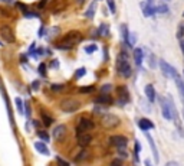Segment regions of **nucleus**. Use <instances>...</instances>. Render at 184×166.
Masks as SVG:
<instances>
[{
  "label": "nucleus",
  "instance_id": "obj_1",
  "mask_svg": "<svg viewBox=\"0 0 184 166\" xmlns=\"http://www.w3.org/2000/svg\"><path fill=\"white\" fill-rule=\"evenodd\" d=\"M117 72H118L122 78L131 77L132 68H131V65H130V61H128V55H127V52H119L118 58H117Z\"/></svg>",
  "mask_w": 184,
  "mask_h": 166
},
{
  "label": "nucleus",
  "instance_id": "obj_2",
  "mask_svg": "<svg viewBox=\"0 0 184 166\" xmlns=\"http://www.w3.org/2000/svg\"><path fill=\"white\" fill-rule=\"evenodd\" d=\"M59 108L63 113H75L81 108V103L76 98H72V97H68V98H62L59 103Z\"/></svg>",
  "mask_w": 184,
  "mask_h": 166
},
{
  "label": "nucleus",
  "instance_id": "obj_3",
  "mask_svg": "<svg viewBox=\"0 0 184 166\" xmlns=\"http://www.w3.org/2000/svg\"><path fill=\"white\" fill-rule=\"evenodd\" d=\"M83 41V35H82L81 32H78V30H70L69 33H66L65 36L62 38V44L65 45H69V46H72V45H76L79 44V42H82Z\"/></svg>",
  "mask_w": 184,
  "mask_h": 166
},
{
  "label": "nucleus",
  "instance_id": "obj_4",
  "mask_svg": "<svg viewBox=\"0 0 184 166\" xmlns=\"http://www.w3.org/2000/svg\"><path fill=\"white\" fill-rule=\"evenodd\" d=\"M119 120L118 116H115V114H111V113H105L102 117H101V124H102V127L105 129H114L117 126H119Z\"/></svg>",
  "mask_w": 184,
  "mask_h": 166
},
{
  "label": "nucleus",
  "instance_id": "obj_5",
  "mask_svg": "<svg viewBox=\"0 0 184 166\" xmlns=\"http://www.w3.org/2000/svg\"><path fill=\"white\" fill-rule=\"evenodd\" d=\"M0 38L3 39L7 44H15V33H13V29L9 26V25H2L0 26Z\"/></svg>",
  "mask_w": 184,
  "mask_h": 166
},
{
  "label": "nucleus",
  "instance_id": "obj_6",
  "mask_svg": "<svg viewBox=\"0 0 184 166\" xmlns=\"http://www.w3.org/2000/svg\"><path fill=\"white\" fill-rule=\"evenodd\" d=\"M94 127H95V123L92 122L91 118L82 117L81 120H79V123H78V126H76V136L81 134V133H87L88 130H91Z\"/></svg>",
  "mask_w": 184,
  "mask_h": 166
},
{
  "label": "nucleus",
  "instance_id": "obj_7",
  "mask_svg": "<svg viewBox=\"0 0 184 166\" xmlns=\"http://www.w3.org/2000/svg\"><path fill=\"white\" fill-rule=\"evenodd\" d=\"M109 144L117 147V149H127L128 139L125 137V136H121V134H115V136L109 137Z\"/></svg>",
  "mask_w": 184,
  "mask_h": 166
},
{
  "label": "nucleus",
  "instance_id": "obj_8",
  "mask_svg": "<svg viewBox=\"0 0 184 166\" xmlns=\"http://www.w3.org/2000/svg\"><path fill=\"white\" fill-rule=\"evenodd\" d=\"M160 68H161V71H162V74L165 75L167 78H175L177 75H179V72L174 69L173 66L170 65L167 61H164V59H160Z\"/></svg>",
  "mask_w": 184,
  "mask_h": 166
},
{
  "label": "nucleus",
  "instance_id": "obj_9",
  "mask_svg": "<svg viewBox=\"0 0 184 166\" xmlns=\"http://www.w3.org/2000/svg\"><path fill=\"white\" fill-rule=\"evenodd\" d=\"M53 137L55 140H58V142H63L66 139V134H68V129H66L65 124H58L56 127L53 129Z\"/></svg>",
  "mask_w": 184,
  "mask_h": 166
},
{
  "label": "nucleus",
  "instance_id": "obj_10",
  "mask_svg": "<svg viewBox=\"0 0 184 166\" xmlns=\"http://www.w3.org/2000/svg\"><path fill=\"white\" fill-rule=\"evenodd\" d=\"M92 142V134H89V133H81V134H78L76 136V143H78V146L81 147V149H85L88 144Z\"/></svg>",
  "mask_w": 184,
  "mask_h": 166
},
{
  "label": "nucleus",
  "instance_id": "obj_11",
  "mask_svg": "<svg viewBox=\"0 0 184 166\" xmlns=\"http://www.w3.org/2000/svg\"><path fill=\"white\" fill-rule=\"evenodd\" d=\"M117 94H118L121 104H125V103L130 101V93H128V90H127L125 85H119L118 88H117Z\"/></svg>",
  "mask_w": 184,
  "mask_h": 166
},
{
  "label": "nucleus",
  "instance_id": "obj_12",
  "mask_svg": "<svg viewBox=\"0 0 184 166\" xmlns=\"http://www.w3.org/2000/svg\"><path fill=\"white\" fill-rule=\"evenodd\" d=\"M141 10L144 13V16L150 17V16H154V15L157 13V7L152 6V5H148L147 2H142V3H141Z\"/></svg>",
  "mask_w": 184,
  "mask_h": 166
},
{
  "label": "nucleus",
  "instance_id": "obj_13",
  "mask_svg": "<svg viewBox=\"0 0 184 166\" xmlns=\"http://www.w3.org/2000/svg\"><path fill=\"white\" fill-rule=\"evenodd\" d=\"M95 104H99V105H104V104H112V97L109 94H101L95 97Z\"/></svg>",
  "mask_w": 184,
  "mask_h": 166
},
{
  "label": "nucleus",
  "instance_id": "obj_14",
  "mask_svg": "<svg viewBox=\"0 0 184 166\" xmlns=\"http://www.w3.org/2000/svg\"><path fill=\"white\" fill-rule=\"evenodd\" d=\"M138 127H140L142 132H148V130L154 129V123H152L151 120H148V118H140V120H138Z\"/></svg>",
  "mask_w": 184,
  "mask_h": 166
},
{
  "label": "nucleus",
  "instance_id": "obj_15",
  "mask_svg": "<svg viewBox=\"0 0 184 166\" xmlns=\"http://www.w3.org/2000/svg\"><path fill=\"white\" fill-rule=\"evenodd\" d=\"M35 149L38 150L40 155H45V156H49L50 155V152H49L48 146L45 142H35Z\"/></svg>",
  "mask_w": 184,
  "mask_h": 166
},
{
  "label": "nucleus",
  "instance_id": "obj_16",
  "mask_svg": "<svg viewBox=\"0 0 184 166\" xmlns=\"http://www.w3.org/2000/svg\"><path fill=\"white\" fill-rule=\"evenodd\" d=\"M145 95H147V100L150 101V103H154L155 101V90H154V87H152L151 84H148V85H145Z\"/></svg>",
  "mask_w": 184,
  "mask_h": 166
},
{
  "label": "nucleus",
  "instance_id": "obj_17",
  "mask_svg": "<svg viewBox=\"0 0 184 166\" xmlns=\"http://www.w3.org/2000/svg\"><path fill=\"white\" fill-rule=\"evenodd\" d=\"M145 137H147V140H148V143H150V147H151L152 155H154V159H155V163H157V162L160 161V157H158L157 146H155V143H154V140H152V137L150 136V134H145Z\"/></svg>",
  "mask_w": 184,
  "mask_h": 166
},
{
  "label": "nucleus",
  "instance_id": "obj_18",
  "mask_svg": "<svg viewBox=\"0 0 184 166\" xmlns=\"http://www.w3.org/2000/svg\"><path fill=\"white\" fill-rule=\"evenodd\" d=\"M144 51L141 49V48H135L134 49V61H135V65L137 66H140L141 64H142V58H144V54H142Z\"/></svg>",
  "mask_w": 184,
  "mask_h": 166
},
{
  "label": "nucleus",
  "instance_id": "obj_19",
  "mask_svg": "<svg viewBox=\"0 0 184 166\" xmlns=\"http://www.w3.org/2000/svg\"><path fill=\"white\" fill-rule=\"evenodd\" d=\"M174 81H175V84H177L179 93H180V95H181V101H183V104H184V83H183V78L180 77V75H177V77L174 78Z\"/></svg>",
  "mask_w": 184,
  "mask_h": 166
},
{
  "label": "nucleus",
  "instance_id": "obj_20",
  "mask_svg": "<svg viewBox=\"0 0 184 166\" xmlns=\"http://www.w3.org/2000/svg\"><path fill=\"white\" fill-rule=\"evenodd\" d=\"M88 157H89V152L85 149H82L81 152L75 156V162H83V161H87Z\"/></svg>",
  "mask_w": 184,
  "mask_h": 166
},
{
  "label": "nucleus",
  "instance_id": "obj_21",
  "mask_svg": "<svg viewBox=\"0 0 184 166\" xmlns=\"http://www.w3.org/2000/svg\"><path fill=\"white\" fill-rule=\"evenodd\" d=\"M121 32H122V39H124V42L130 46V32H128L127 25H122V26H121Z\"/></svg>",
  "mask_w": 184,
  "mask_h": 166
},
{
  "label": "nucleus",
  "instance_id": "obj_22",
  "mask_svg": "<svg viewBox=\"0 0 184 166\" xmlns=\"http://www.w3.org/2000/svg\"><path fill=\"white\" fill-rule=\"evenodd\" d=\"M95 10H97V3L94 2V3H91V5H89V9L85 12V17H88V19H92V17H94V15H95Z\"/></svg>",
  "mask_w": 184,
  "mask_h": 166
},
{
  "label": "nucleus",
  "instance_id": "obj_23",
  "mask_svg": "<svg viewBox=\"0 0 184 166\" xmlns=\"http://www.w3.org/2000/svg\"><path fill=\"white\" fill-rule=\"evenodd\" d=\"M42 118H43V124H45V126H50V124L55 122L53 117H50L48 113H43V111H42Z\"/></svg>",
  "mask_w": 184,
  "mask_h": 166
},
{
  "label": "nucleus",
  "instance_id": "obj_24",
  "mask_svg": "<svg viewBox=\"0 0 184 166\" xmlns=\"http://www.w3.org/2000/svg\"><path fill=\"white\" fill-rule=\"evenodd\" d=\"M108 25H105V23H102L101 26H99V29H98V35L99 36H108Z\"/></svg>",
  "mask_w": 184,
  "mask_h": 166
},
{
  "label": "nucleus",
  "instance_id": "obj_25",
  "mask_svg": "<svg viewBox=\"0 0 184 166\" xmlns=\"http://www.w3.org/2000/svg\"><path fill=\"white\" fill-rule=\"evenodd\" d=\"M95 91V87L94 85H85V87H81L79 88V93L81 94H89V93H94Z\"/></svg>",
  "mask_w": 184,
  "mask_h": 166
},
{
  "label": "nucleus",
  "instance_id": "obj_26",
  "mask_svg": "<svg viewBox=\"0 0 184 166\" xmlns=\"http://www.w3.org/2000/svg\"><path fill=\"white\" fill-rule=\"evenodd\" d=\"M148 65H150V68H152V69H154V68H155V66H157V61H155V56L152 55V54H148Z\"/></svg>",
  "mask_w": 184,
  "mask_h": 166
},
{
  "label": "nucleus",
  "instance_id": "obj_27",
  "mask_svg": "<svg viewBox=\"0 0 184 166\" xmlns=\"http://www.w3.org/2000/svg\"><path fill=\"white\" fill-rule=\"evenodd\" d=\"M85 74H87V69L82 66V68H79V69H76V71H75V75H73V78H75V79H79V78H82Z\"/></svg>",
  "mask_w": 184,
  "mask_h": 166
},
{
  "label": "nucleus",
  "instance_id": "obj_28",
  "mask_svg": "<svg viewBox=\"0 0 184 166\" xmlns=\"http://www.w3.org/2000/svg\"><path fill=\"white\" fill-rule=\"evenodd\" d=\"M38 136H39V139H42L45 143H48L49 142V134L46 132H43V130H38Z\"/></svg>",
  "mask_w": 184,
  "mask_h": 166
},
{
  "label": "nucleus",
  "instance_id": "obj_29",
  "mask_svg": "<svg viewBox=\"0 0 184 166\" xmlns=\"http://www.w3.org/2000/svg\"><path fill=\"white\" fill-rule=\"evenodd\" d=\"M56 163H58V166H70L69 162L65 161V159L60 157V156H56Z\"/></svg>",
  "mask_w": 184,
  "mask_h": 166
},
{
  "label": "nucleus",
  "instance_id": "obj_30",
  "mask_svg": "<svg viewBox=\"0 0 184 166\" xmlns=\"http://www.w3.org/2000/svg\"><path fill=\"white\" fill-rule=\"evenodd\" d=\"M97 49H98V46L95 44H91V45H88V46H85V52L87 54H94Z\"/></svg>",
  "mask_w": 184,
  "mask_h": 166
},
{
  "label": "nucleus",
  "instance_id": "obj_31",
  "mask_svg": "<svg viewBox=\"0 0 184 166\" xmlns=\"http://www.w3.org/2000/svg\"><path fill=\"white\" fill-rule=\"evenodd\" d=\"M15 101H16V107H17V110H19V113H22L23 114V107H25V105H23L22 98L17 97V98H15Z\"/></svg>",
  "mask_w": 184,
  "mask_h": 166
},
{
  "label": "nucleus",
  "instance_id": "obj_32",
  "mask_svg": "<svg viewBox=\"0 0 184 166\" xmlns=\"http://www.w3.org/2000/svg\"><path fill=\"white\" fill-rule=\"evenodd\" d=\"M107 5H108L109 12H111V13H115V12H117V7H115V2H114V0H107Z\"/></svg>",
  "mask_w": 184,
  "mask_h": 166
},
{
  "label": "nucleus",
  "instance_id": "obj_33",
  "mask_svg": "<svg viewBox=\"0 0 184 166\" xmlns=\"http://www.w3.org/2000/svg\"><path fill=\"white\" fill-rule=\"evenodd\" d=\"M63 90V84H53L52 85V91L53 93H60Z\"/></svg>",
  "mask_w": 184,
  "mask_h": 166
},
{
  "label": "nucleus",
  "instance_id": "obj_34",
  "mask_svg": "<svg viewBox=\"0 0 184 166\" xmlns=\"http://www.w3.org/2000/svg\"><path fill=\"white\" fill-rule=\"evenodd\" d=\"M140 152H141V143L138 142V140H135V161L138 162V155H140Z\"/></svg>",
  "mask_w": 184,
  "mask_h": 166
},
{
  "label": "nucleus",
  "instance_id": "obj_35",
  "mask_svg": "<svg viewBox=\"0 0 184 166\" xmlns=\"http://www.w3.org/2000/svg\"><path fill=\"white\" fill-rule=\"evenodd\" d=\"M122 159H121V157H115L114 161L111 162V163H109V166H122Z\"/></svg>",
  "mask_w": 184,
  "mask_h": 166
},
{
  "label": "nucleus",
  "instance_id": "obj_36",
  "mask_svg": "<svg viewBox=\"0 0 184 166\" xmlns=\"http://www.w3.org/2000/svg\"><path fill=\"white\" fill-rule=\"evenodd\" d=\"M111 88H112V85H111V84H105V85L101 87V91H102V94H108L109 91H111Z\"/></svg>",
  "mask_w": 184,
  "mask_h": 166
},
{
  "label": "nucleus",
  "instance_id": "obj_37",
  "mask_svg": "<svg viewBox=\"0 0 184 166\" xmlns=\"http://www.w3.org/2000/svg\"><path fill=\"white\" fill-rule=\"evenodd\" d=\"M38 71H39V74H40L42 77H45V75H46V64H40L39 68H38Z\"/></svg>",
  "mask_w": 184,
  "mask_h": 166
},
{
  "label": "nucleus",
  "instance_id": "obj_38",
  "mask_svg": "<svg viewBox=\"0 0 184 166\" xmlns=\"http://www.w3.org/2000/svg\"><path fill=\"white\" fill-rule=\"evenodd\" d=\"M184 36V23H181L179 26V30H177V38L181 39Z\"/></svg>",
  "mask_w": 184,
  "mask_h": 166
},
{
  "label": "nucleus",
  "instance_id": "obj_39",
  "mask_svg": "<svg viewBox=\"0 0 184 166\" xmlns=\"http://www.w3.org/2000/svg\"><path fill=\"white\" fill-rule=\"evenodd\" d=\"M168 12V6L165 5H160L157 7V13H167Z\"/></svg>",
  "mask_w": 184,
  "mask_h": 166
},
{
  "label": "nucleus",
  "instance_id": "obj_40",
  "mask_svg": "<svg viewBox=\"0 0 184 166\" xmlns=\"http://www.w3.org/2000/svg\"><path fill=\"white\" fill-rule=\"evenodd\" d=\"M16 6L19 7V10H20V12H25V13H27V10H29L27 5H25V3H16Z\"/></svg>",
  "mask_w": 184,
  "mask_h": 166
},
{
  "label": "nucleus",
  "instance_id": "obj_41",
  "mask_svg": "<svg viewBox=\"0 0 184 166\" xmlns=\"http://www.w3.org/2000/svg\"><path fill=\"white\" fill-rule=\"evenodd\" d=\"M23 105H25V114H26V117H30V105H29V103L25 101Z\"/></svg>",
  "mask_w": 184,
  "mask_h": 166
},
{
  "label": "nucleus",
  "instance_id": "obj_42",
  "mask_svg": "<svg viewBox=\"0 0 184 166\" xmlns=\"http://www.w3.org/2000/svg\"><path fill=\"white\" fill-rule=\"evenodd\" d=\"M117 150H118V155L121 156V159H122V161L128 156V153H127V150H125V149H117Z\"/></svg>",
  "mask_w": 184,
  "mask_h": 166
},
{
  "label": "nucleus",
  "instance_id": "obj_43",
  "mask_svg": "<svg viewBox=\"0 0 184 166\" xmlns=\"http://www.w3.org/2000/svg\"><path fill=\"white\" fill-rule=\"evenodd\" d=\"M25 17H39L38 13H35V12H27V13H25Z\"/></svg>",
  "mask_w": 184,
  "mask_h": 166
},
{
  "label": "nucleus",
  "instance_id": "obj_44",
  "mask_svg": "<svg viewBox=\"0 0 184 166\" xmlns=\"http://www.w3.org/2000/svg\"><path fill=\"white\" fill-rule=\"evenodd\" d=\"M46 3H48V0H40L38 5V9H43L45 6H46Z\"/></svg>",
  "mask_w": 184,
  "mask_h": 166
},
{
  "label": "nucleus",
  "instance_id": "obj_45",
  "mask_svg": "<svg viewBox=\"0 0 184 166\" xmlns=\"http://www.w3.org/2000/svg\"><path fill=\"white\" fill-rule=\"evenodd\" d=\"M165 166H181V165H180L179 162L171 161V162H167V163H165Z\"/></svg>",
  "mask_w": 184,
  "mask_h": 166
},
{
  "label": "nucleus",
  "instance_id": "obj_46",
  "mask_svg": "<svg viewBox=\"0 0 184 166\" xmlns=\"http://www.w3.org/2000/svg\"><path fill=\"white\" fill-rule=\"evenodd\" d=\"M50 66H52V68H58V66H59V61H58V59H53V61L50 62Z\"/></svg>",
  "mask_w": 184,
  "mask_h": 166
},
{
  "label": "nucleus",
  "instance_id": "obj_47",
  "mask_svg": "<svg viewBox=\"0 0 184 166\" xmlns=\"http://www.w3.org/2000/svg\"><path fill=\"white\" fill-rule=\"evenodd\" d=\"M32 124H33V127H36V129L40 127V122H38V120H33Z\"/></svg>",
  "mask_w": 184,
  "mask_h": 166
},
{
  "label": "nucleus",
  "instance_id": "obj_48",
  "mask_svg": "<svg viewBox=\"0 0 184 166\" xmlns=\"http://www.w3.org/2000/svg\"><path fill=\"white\" fill-rule=\"evenodd\" d=\"M32 88L33 90H38L39 88V81H33V83H32Z\"/></svg>",
  "mask_w": 184,
  "mask_h": 166
},
{
  "label": "nucleus",
  "instance_id": "obj_49",
  "mask_svg": "<svg viewBox=\"0 0 184 166\" xmlns=\"http://www.w3.org/2000/svg\"><path fill=\"white\" fill-rule=\"evenodd\" d=\"M85 3V0H76V5H83Z\"/></svg>",
  "mask_w": 184,
  "mask_h": 166
},
{
  "label": "nucleus",
  "instance_id": "obj_50",
  "mask_svg": "<svg viewBox=\"0 0 184 166\" xmlns=\"http://www.w3.org/2000/svg\"><path fill=\"white\" fill-rule=\"evenodd\" d=\"M180 46H181V51H183V54H184V41L180 42Z\"/></svg>",
  "mask_w": 184,
  "mask_h": 166
},
{
  "label": "nucleus",
  "instance_id": "obj_51",
  "mask_svg": "<svg viewBox=\"0 0 184 166\" xmlns=\"http://www.w3.org/2000/svg\"><path fill=\"white\" fill-rule=\"evenodd\" d=\"M0 2H3V3H12V2H15V0H0Z\"/></svg>",
  "mask_w": 184,
  "mask_h": 166
},
{
  "label": "nucleus",
  "instance_id": "obj_52",
  "mask_svg": "<svg viewBox=\"0 0 184 166\" xmlns=\"http://www.w3.org/2000/svg\"><path fill=\"white\" fill-rule=\"evenodd\" d=\"M145 166H151V163H150L148 161H145Z\"/></svg>",
  "mask_w": 184,
  "mask_h": 166
},
{
  "label": "nucleus",
  "instance_id": "obj_53",
  "mask_svg": "<svg viewBox=\"0 0 184 166\" xmlns=\"http://www.w3.org/2000/svg\"><path fill=\"white\" fill-rule=\"evenodd\" d=\"M147 3H148V5H152V0H147Z\"/></svg>",
  "mask_w": 184,
  "mask_h": 166
},
{
  "label": "nucleus",
  "instance_id": "obj_54",
  "mask_svg": "<svg viewBox=\"0 0 184 166\" xmlns=\"http://www.w3.org/2000/svg\"><path fill=\"white\" fill-rule=\"evenodd\" d=\"M183 116H184V110H183Z\"/></svg>",
  "mask_w": 184,
  "mask_h": 166
},
{
  "label": "nucleus",
  "instance_id": "obj_55",
  "mask_svg": "<svg viewBox=\"0 0 184 166\" xmlns=\"http://www.w3.org/2000/svg\"><path fill=\"white\" fill-rule=\"evenodd\" d=\"M0 45H2V42H0Z\"/></svg>",
  "mask_w": 184,
  "mask_h": 166
},
{
  "label": "nucleus",
  "instance_id": "obj_56",
  "mask_svg": "<svg viewBox=\"0 0 184 166\" xmlns=\"http://www.w3.org/2000/svg\"><path fill=\"white\" fill-rule=\"evenodd\" d=\"M183 16H184V13H183Z\"/></svg>",
  "mask_w": 184,
  "mask_h": 166
}]
</instances>
